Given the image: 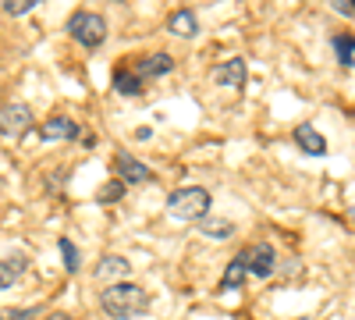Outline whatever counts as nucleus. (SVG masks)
I'll return each mask as SVG.
<instances>
[{"label": "nucleus", "instance_id": "obj_2", "mask_svg": "<svg viewBox=\"0 0 355 320\" xmlns=\"http://www.w3.org/2000/svg\"><path fill=\"white\" fill-rule=\"evenodd\" d=\"M167 214L178 221H206V214H210V192L199 185L174 189L167 196Z\"/></svg>", "mask_w": 355, "mask_h": 320}, {"label": "nucleus", "instance_id": "obj_21", "mask_svg": "<svg viewBox=\"0 0 355 320\" xmlns=\"http://www.w3.org/2000/svg\"><path fill=\"white\" fill-rule=\"evenodd\" d=\"M341 15H355V0H338V4H334Z\"/></svg>", "mask_w": 355, "mask_h": 320}, {"label": "nucleus", "instance_id": "obj_5", "mask_svg": "<svg viewBox=\"0 0 355 320\" xmlns=\"http://www.w3.org/2000/svg\"><path fill=\"white\" fill-rule=\"evenodd\" d=\"M214 82L220 85V90L242 93V90H245V57H231V61L217 65V68H214Z\"/></svg>", "mask_w": 355, "mask_h": 320}, {"label": "nucleus", "instance_id": "obj_10", "mask_svg": "<svg viewBox=\"0 0 355 320\" xmlns=\"http://www.w3.org/2000/svg\"><path fill=\"white\" fill-rule=\"evenodd\" d=\"M167 28H171V33H174L178 40H192V36L199 33V18H196L189 8H178V11H171Z\"/></svg>", "mask_w": 355, "mask_h": 320}, {"label": "nucleus", "instance_id": "obj_3", "mask_svg": "<svg viewBox=\"0 0 355 320\" xmlns=\"http://www.w3.org/2000/svg\"><path fill=\"white\" fill-rule=\"evenodd\" d=\"M68 36L85 50H96L107 40V18L96 15V11H75L68 18Z\"/></svg>", "mask_w": 355, "mask_h": 320}, {"label": "nucleus", "instance_id": "obj_4", "mask_svg": "<svg viewBox=\"0 0 355 320\" xmlns=\"http://www.w3.org/2000/svg\"><path fill=\"white\" fill-rule=\"evenodd\" d=\"M33 128V110L28 103H4L0 107V135L4 139H21Z\"/></svg>", "mask_w": 355, "mask_h": 320}, {"label": "nucleus", "instance_id": "obj_12", "mask_svg": "<svg viewBox=\"0 0 355 320\" xmlns=\"http://www.w3.org/2000/svg\"><path fill=\"white\" fill-rule=\"evenodd\" d=\"M128 274H132V264H128L125 256H103L100 264H96V278L100 281H110L114 278V285H117V281L128 278Z\"/></svg>", "mask_w": 355, "mask_h": 320}, {"label": "nucleus", "instance_id": "obj_16", "mask_svg": "<svg viewBox=\"0 0 355 320\" xmlns=\"http://www.w3.org/2000/svg\"><path fill=\"white\" fill-rule=\"evenodd\" d=\"M199 231L206 239H231L234 235V224L231 221H220V217H206V221H199Z\"/></svg>", "mask_w": 355, "mask_h": 320}, {"label": "nucleus", "instance_id": "obj_8", "mask_svg": "<svg viewBox=\"0 0 355 320\" xmlns=\"http://www.w3.org/2000/svg\"><path fill=\"white\" fill-rule=\"evenodd\" d=\"M40 135L46 139V142H71V139H78V125L71 121V118H64V114H53V118H46L43 121V128H40Z\"/></svg>", "mask_w": 355, "mask_h": 320}, {"label": "nucleus", "instance_id": "obj_24", "mask_svg": "<svg viewBox=\"0 0 355 320\" xmlns=\"http://www.w3.org/2000/svg\"><path fill=\"white\" fill-rule=\"evenodd\" d=\"M0 320H11V313H8V310H4V313H0Z\"/></svg>", "mask_w": 355, "mask_h": 320}, {"label": "nucleus", "instance_id": "obj_13", "mask_svg": "<svg viewBox=\"0 0 355 320\" xmlns=\"http://www.w3.org/2000/svg\"><path fill=\"white\" fill-rule=\"evenodd\" d=\"M245 278H249V256H245V249H242V253L227 264V271H224V278H220V288H242Z\"/></svg>", "mask_w": 355, "mask_h": 320}, {"label": "nucleus", "instance_id": "obj_1", "mask_svg": "<svg viewBox=\"0 0 355 320\" xmlns=\"http://www.w3.org/2000/svg\"><path fill=\"white\" fill-rule=\"evenodd\" d=\"M146 306H150L146 288H142V285H132V281L107 285L103 292H100V310H103L110 320H132V317H139Z\"/></svg>", "mask_w": 355, "mask_h": 320}, {"label": "nucleus", "instance_id": "obj_14", "mask_svg": "<svg viewBox=\"0 0 355 320\" xmlns=\"http://www.w3.org/2000/svg\"><path fill=\"white\" fill-rule=\"evenodd\" d=\"M174 71V57L171 53H153V57H146V61L139 65V78H160Z\"/></svg>", "mask_w": 355, "mask_h": 320}, {"label": "nucleus", "instance_id": "obj_18", "mask_svg": "<svg viewBox=\"0 0 355 320\" xmlns=\"http://www.w3.org/2000/svg\"><path fill=\"white\" fill-rule=\"evenodd\" d=\"M121 196H125V182L121 178H110V182H103L96 189V203H100V207H110V203H117Z\"/></svg>", "mask_w": 355, "mask_h": 320}, {"label": "nucleus", "instance_id": "obj_22", "mask_svg": "<svg viewBox=\"0 0 355 320\" xmlns=\"http://www.w3.org/2000/svg\"><path fill=\"white\" fill-rule=\"evenodd\" d=\"M11 320H33V310H8Z\"/></svg>", "mask_w": 355, "mask_h": 320}, {"label": "nucleus", "instance_id": "obj_23", "mask_svg": "<svg viewBox=\"0 0 355 320\" xmlns=\"http://www.w3.org/2000/svg\"><path fill=\"white\" fill-rule=\"evenodd\" d=\"M46 320H71V317H68V313H50Z\"/></svg>", "mask_w": 355, "mask_h": 320}, {"label": "nucleus", "instance_id": "obj_11", "mask_svg": "<svg viewBox=\"0 0 355 320\" xmlns=\"http://www.w3.org/2000/svg\"><path fill=\"white\" fill-rule=\"evenodd\" d=\"M28 271V260L25 253H11V256H0V288H11L21 274Z\"/></svg>", "mask_w": 355, "mask_h": 320}, {"label": "nucleus", "instance_id": "obj_15", "mask_svg": "<svg viewBox=\"0 0 355 320\" xmlns=\"http://www.w3.org/2000/svg\"><path fill=\"white\" fill-rule=\"evenodd\" d=\"M110 85H114V93H121V96H139L142 93V78H139V71H114V78H110Z\"/></svg>", "mask_w": 355, "mask_h": 320}, {"label": "nucleus", "instance_id": "obj_7", "mask_svg": "<svg viewBox=\"0 0 355 320\" xmlns=\"http://www.w3.org/2000/svg\"><path fill=\"white\" fill-rule=\"evenodd\" d=\"M245 256H249V274H256V278H270L274 267H277V253H274L270 242H256V246H249Z\"/></svg>", "mask_w": 355, "mask_h": 320}, {"label": "nucleus", "instance_id": "obj_17", "mask_svg": "<svg viewBox=\"0 0 355 320\" xmlns=\"http://www.w3.org/2000/svg\"><path fill=\"white\" fill-rule=\"evenodd\" d=\"M331 47H334L338 61H341L345 68H352V65H355V36L341 33V36H334V40H331Z\"/></svg>", "mask_w": 355, "mask_h": 320}, {"label": "nucleus", "instance_id": "obj_6", "mask_svg": "<svg viewBox=\"0 0 355 320\" xmlns=\"http://www.w3.org/2000/svg\"><path fill=\"white\" fill-rule=\"evenodd\" d=\"M114 167H117V178H121L125 185H146V182H153V171L146 167L142 160H135L132 153H117L114 157Z\"/></svg>", "mask_w": 355, "mask_h": 320}, {"label": "nucleus", "instance_id": "obj_25", "mask_svg": "<svg viewBox=\"0 0 355 320\" xmlns=\"http://www.w3.org/2000/svg\"><path fill=\"white\" fill-rule=\"evenodd\" d=\"M295 320H313V317H295Z\"/></svg>", "mask_w": 355, "mask_h": 320}, {"label": "nucleus", "instance_id": "obj_19", "mask_svg": "<svg viewBox=\"0 0 355 320\" xmlns=\"http://www.w3.org/2000/svg\"><path fill=\"white\" fill-rule=\"evenodd\" d=\"M57 246H61V253H64V271L68 274H78V249H75V242L71 239H61V242H57Z\"/></svg>", "mask_w": 355, "mask_h": 320}, {"label": "nucleus", "instance_id": "obj_20", "mask_svg": "<svg viewBox=\"0 0 355 320\" xmlns=\"http://www.w3.org/2000/svg\"><path fill=\"white\" fill-rule=\"evenodd\" d=\"M36 8V0H4V11L8 15H28Z\"/></svg>", "mask_w": 355, "mask_h": 320}, {"label": "nucleus", "instance_id": "obj_9", "mask_svg": "<svg viewBox=\"0 0 355 320\" xmlns=\"http://www.w3.org/2000/svg\"><path fill=\"white\" fill-rule=\"evenodd\" d=\"M295 146H299L302 153L323 157V153H327V139H323L313 125H299V128H295Z\"/></svg>", "mask_w": 355, "mask_h": 320}]
</instances>
